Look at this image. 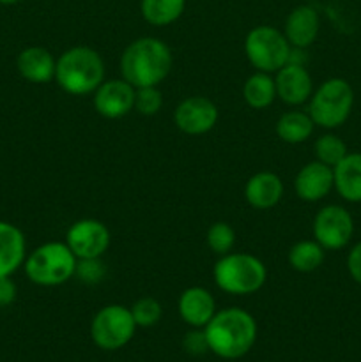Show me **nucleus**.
<instances>
[{"label": "nucleus", "mask_w": 361, "mask_h": 362, "mask_svg": "<svg viewBox=\"0 0 361 362\" xmlns=\"http://www.w3.org/2000/svg\"><path fill=\"white\" fill-rule=\"evenodd\" d=\"M130 310L137 327H154L163 317L161 304H159V300L152 299V297H142L137 303H133Z\"/></svg>", "instance_id": "bb28decb"}, {"label": "nucleus", "mask_w": 361, "mask_h": 362, "mask_svg": "<svg viewBox=\"0 0 361 362\" xmlns=\"http://www.w3.org/2000/svg\"><path fill=\"white\" fill-rule=\"evenodd\" d=\"M186 0H142L140 13L147 23L154 27L172 25L183 16Z\"/></svg>", "instance_id": "5701e85b"}, {"label": "nucleus", "mask_w": 361, "mask_h": 362, "mask_svg": "<svg viewBox=\"0 0 361 362\" xmlns=\"http://www.w3.org/2000/svg\"><path fill=\"white\" fill-rule=\"evenodd\" d=\"M179 317L191 329H204L216 313V300L204 286H190L184 290L177 303Z\"/></svg>", "instance_id": "dca6fc26"}, {"label": "nucleus", "mask_w": 361, "mask_h": 362, "mask_svg": "<svg viewBox=\"0 0 361 362\" xmlns=\"http://www.w3.org/2000/svg\"><path fill=\"white\" fill-rule=\"evenodd\" d=\"M283 182L275 172H258L246 180L244 200L257 211H269L283 198Z\"/></svg>", "instance_id": "6ab92c4d"}, {"label": "nucleus", "mask_w": 361, "mask_h": 362, "mask_svg": "<svg viewBox=\"0 0 361 362\" xmlns=\"http://www.w3.org/2000/svg\"><path fill=\"white\" fill-rule=\"evenodd\" d=\"M333 187H335L333 168L317 161V159L306 163L297 172L296 180H294V189H296L297 198L303 202H310V204L328 197Z\"/></svg>", "instance_id": "4468645a"}, {"label": "nucleus", "mask_w": 361, "mask_h": 362, "mask_svg": "<svg viewBox=\"0 0 361 362\" xmlns=\"http://www.w3.org/2000/svg\"><path fill=\"white\" fill-rule=\"evenodd\" d=\"M20 2V0H0V4H2V6H14V4H18Z\"/></svg>", "instance_id": "473e14b6"}, {"label": "nucleus", "mask_w": 361, "mask_h": 362, "mask_svg": "<svg viewBox=\"0 0 361 362\" xmlns=\"http://www.w3.org/2000/svg\"><path fill=\"white\" fill-rule=\"evenodd\" d=\"M163 94L158 87H140L134 94V110L140 115L152 117L161 110Z\"/></svg>", "instance_id": "cd10ccee"}, {"label": "nucleus", "mask_w": 361, "mask_h": 362, "mask_svg": "<svg viewBox=\"0 0 361 362\" xmlns=\"http://www.w3.org/2000/svg\"><path fill=\"white\" fill-rule=\"evenodd\" d=\"M18 288L11 278H0V310L11 306L16 300Z\"/></svg>", "instance_id": "2f4dec72"}, {"label": "nucleus", "mask_w": 361, "mask_h": 362, "mask_svg": "<svg viewBox=\"0 0 361 362\" xmlns=\"http://www.w3.org/2000/svg\"><path fill=\"white\" fill-rule=\"evenodd\" d=\"M205 243L212 253L223 257V255L230 253L236 246V230L225 221L212 223L205 233Z\"/></svg>", "instance_id": "a878e982"}, {"label": "nucleus", "mask_w": 361, "mask_h": 362, "mask_svg": "<svg viewBox=\"0 0 361 362\" xmlns=\"http://www.w3.org/2000/svg\"><path fill=\"white\" fill-rule=\"evenodd\" d=\"M78 258L66 243H45L27 255L23 264L28 281L38 286H60L76 272Z\"/></svg>", "instance_id": "39448f33"}, {"label": "nucleus", "mask_w": 361, "mask_h": 362, "mask_svg": "<svg viewBox=\"0 0 361 362\" xmlns=\"http://www.w3.org/2000/svg\"><path fill=\"white\" fill-rule=\"evenodd\" d=\"M347 271H349L350 278L361 285V243H357L353 250L349 251L347 257Z\"/></svg>", "instance_id": "7c9ffc66"}, {"label": "nucleus", "mask_w": 361, "mask_h": 362, "mask_svg": "<svg viewBox=\"0 0 361 362\" xmlns=\"http://www.w3.org/2000/svg\"><path fill=\"white\" fill-rule=\"evenodd\" d=\"M314 152L317 161L324 163V165L331 166V168H335V166L349 154L345 141L331 133L322 134V136H319L317 140H315Z\"/></svg>", "instance_id": "393cba45"}, {"label": "nucleus", "mask_w": 361, "mask_h": 362, "mask_svg": "<svg viewBox=\"0 0 361 362\" xmlns=\"http://www.w3.org/2000/svg\"><path fill=\"white\" fill-rule=\"evenodd\" d=\"M209 352L225 361H236L246 356L257 341V322L241 308H225L216 311L204 327Z\"/></svg>", "instance_id": "f257e3e1"}, {"label": "nucleus", "mask_w": 361, "mask_h": 362, "mask_svg": "<svg viewBox=\"0 0 361 362\" xmlns=\"http://www.w3.org/2000/svg\"><path fill=\"white\" fill-rule=\"evenodd\" d=\"M74 276H78L80 281L85 283V285H98V283H101L106 276L105 262H103L101 258H85V260H78Z\"/></svg>", "instance_id": "c85d7f7f"}, {"label": "nucleus", "mask_w": 361, "mask_h": 362, "mask_svg": "<svg viewBox=\"0 0 361 362\" xmlns=\"http://www.w3.org/2000/svg\"><path fill=\"white\" fill-rule=\"evenodd\" d=\"M137 324L130 308L108 304L94 315L91 322V339L98 349L115 352L133 339Z\"/></svg>", "instance_id": "6e6552de"}, {"label": "nucleus", "mask_w": 361, "mask_h": 362, "mask_svg": "<svg viewBox=\"0 0 361 362\" xmlns=\"http://www.w3.org/2000/svg\"><path fill=\"white\" fill-rule=\"evenodd\" d=\"M326 250L317 243V240H299L294 246H290L289 253H287V260L289 265L297 272H314L324 264Z\"/></svg>", "instance_id": "b1692460"}, {"label": "nucleus", "mask_w": 361, "mask_h": 362, "mask_svg": "<svg viewBox=\"0 0 361 362\" xmlns=\"http://www.w3.org/2000/svg\"><path fill=\"white\" fill-rule=\"evenodd\" d=\"M216 286L229 296H251L268 281V269L260 258L250 253H227L212 269Z\"/></svg>", "instance_id": "20e7f679"}, {"label": "nucleus", "mask_w": 361, "mask_h": 362, "mask_svg": "<svg viewBox=\"0 0 361 362\" xmlns=\"http://www.w3.org/2000/svg\"><path fill=\"white\" fill-rule=\"evenodd\" d=\"M173 57L168 45L156 37H140L126 46L120 55L122 80L140 87H159L168 78Z\"/></svg>", "instance_id": "f03ea898"}, {"label": "nucleus", "mask_w": 361, "mask_h": 362, "mask_svg": "<svg viewBox=\"0 0 361 362\" xmlns=\"http://www.w3.org/2000/svg\"><path fill=\"white\" fill-rule=\"evenodd\" d=\"M66 244L78 260L103 258L112 244V233L108 226L99 219H78L67 228Z\"/></svg>", "instance_id": "9d476101"}, {"label": "nucleus", "mask_w": 361, "mask_h": 362, "mask_svg": "<svg viewBox=\"0 0 361 362\" xmlns=\"http://www.w3.org/2000/svg\"><path fill=\"white\" fill-rule=\"evenodd\" d=\"M55 81L71 95L94 94L105 81V62L91 46H73L57 59Z\"/></svg>", "instance_id": "7ed1b4c3"}, {"label": "nucleus", "mask_w": 361, "mask_h": 362, "mask_svg": "<svg viewBox=\"0 0 361 362\" xmlns=\"http://www.w3.org/2000/svg\"><path fill=\"white\" fill-rule=\"evenodd\" d=\"M319 30H321V16H319L317 9L308 4L294 7L287 16L285 27H283V34H285L289 45L292 48L301 49H306L308 46L314 45Z\"/></svg>", "instance_id": "2eb2a0df"}, {"label": "nucleus", "mask_w": 361, "mask_h": 362, "mask_svg": "<svg viewBox=\"0 0 361 362\" xmlns=\"http://www.w3.org/2000/svg\"><path fill=\"white\" fill-rule=\"evenodd\" d=\"M335 189L340 197L350 204L361 202V152H349L333 168Z\"/></svg>", "instance_id": "aec40b11"}, {"label": "nucleus", "mask_w": 361, "mask_h": 362, "mask_svg": "<svg viewBox=\"0 0 361 362\" xmlns=\"http://www.w3.org/2000/svg\"><path fill=\"white\" fill-rule=\"evenodd\" d=\"M314 239L324 250L336 251L350 243L354 233V219L342 205H326L314 218Z\"/></svg>", "instance_id": "1a4fd4ad"}, {"label": "nucleus", "mask_w": 361, "mask_h": 362, "mask_svg": "<svg viewBox=\"0 0 361 362\" xmlns=\"http://www.w3.org/2000/svg\"><path fill=\"white\" fill-rule=\"evenodd\" d=\"M354 106V90L343 78H329L308 101V115L315 126L336 129L349 119Z\"/></svg>", "instance_id": "423d86ee"}, {"label": "nucleus", "mask_w": 361, "mask_h": 362, "mask_svg": "<svg viewBox=\"0 0 361 362\" xmlns=\"http://www.w3.org/2000/svg\"><path fill=\"white\" fill-rule=\"evenodd\" d=\"M183 349L186 350V354H190V356L193 357L204 356L205 352H209L207 338H205L204 329H191V331L184 336Z\"/></svg>", "instance_id": "c756f323"}, {"label": "nucleus", "mask_w": 361, "mask_h": 362, "mask_svg": "<svg viewBox=\"0 0 361 362\" xmlns=\"http://www.w3.org/2000/svg\"><path fill=\"white\" fill-rule=\"evenodd\" d=\"M137 88L126 80H105L94 92V108L110 120L122 119L134 110Z\"/></svg>", "instance_id": "f8f14e48"}, {"label": "nucleus", "mask_w": 361, "mask_h": 362, "mask_svg": "<svg viewBox=\"0 0 361 362\" xmlns=\"http://www.w3.org/2000/svg\"><path fill=\"white\" fill-rule=\"evenodd\" d=\"M243 98L250 108L265 110L271 106L276 99L275 78L269 73L257 71L246 78L243 85Z\"/></svg>", "instance_id": "4be33fe9"}, {"label": "nucleus", "mask_w": 361, "mask_h": 362, "mask_svg": "<svg viewBox=\"0 0 361 362\" xmlns=\"http://www.w3.org/2000/svg\"><path fill=\"white\" fill-rule=\"evenodd\" d=\"M27 239L16 225L0 219V278H11L23 267Z\"/></svg>", "instance_id": "a211bd4d"}, {"label": "nucleus", "mask_w": 361, "mask_h": 362, "mask_svg": "<svg viewBox=\"0 0 361 362\" xmlns=\"http://www.w3.org/2000/svg\"><path fill=\"white\" fill-rule=\"evenodd\" d=\"M314 120L303 110H289L276 120V134L282 141L290 145H299L306 141L314 133Z\"/></svg>", "instance_id": "412c9836"}, {"label": "nucleus", "mask_w": 361, "mask_h": 362, "mask_svg": "<svg viewBox=\"0 0 361 362\" xmlns=\"http://www.w3.org/2000/svg\"><path fill=\"white\" fill-rule=\"evenodd\" d=\"M16 69L23 80L35 85H45L55 80L57 59L42 46H28L16 57Z\"/></svg>", "instance_id": "f3484780"}, {"label": "nucleus", "mask_w": 361, "mask_h": 362, "mask_svg": "<svg viewBox=\"0 0 361 362\" xmlns=\"http://www.w3.org/2000/svg\"><path fill=\"white\" fill-rule=\"evenodd\" d=\"M292 46L285 34L271 25L253 27L244 37V55L248 62L262 73H276L290 59Z\"/></svg>", "instance_id": "0eeeda50"}, {"label": "nucleus", "mask_w": 361, "mask_h": 362, "mask_svg": "<svg viewBox=\"0 0 361 362\" xmlns=\"http://www.w3.org/2000/svg\"><path fill=\"white\" fill-rule=\"evenodd\" d=\"M276 98L289 106H301L310 101L314 94V81L303 64L287 62L275 76Z\"/></svg>", "instance_id": "ddd939ff"}, {"label": "nucleus", "mask_w": 361, "mask_h": 362, "mask_svg": "<svg viewBox=\"0 0 361 362\" xmlns=\"http://www.w3.org/2000/svg\"><path fill=\"white\" fill-rule=\"evenodd\" d=\"M218 106L204 95H190L173 110V124L177 129L190 136L209 133L218 122Z\"/></svg>", "instance_id": "9b49d317"}]
</instances>
